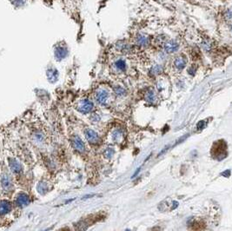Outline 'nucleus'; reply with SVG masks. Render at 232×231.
<instances>
[{
  "label": "nucleus",
  "mask_w": 232,
  "mask_h": 231,
  "mask_svg": "<svg viewBox=\"0 0 232 231\" xmlns=\"http://www.w3.org/2000/svg\"><path fill=\"white\" fill-rule=\"evenodd\" d=\"M144 99H145L147 102H149V103H154L155 95L154 93H153V91H148L147 93L145 94V96H144Z\"/></svg>",
  "instance_id": "nucleus-16"
},
{
  "label": "nucleus",
  "mask_w": 232,
  "mask_h": 231,
  "mask_svg": "<svg viewBox=\"0 0 232 231\" xmlns=\"http://www.w3.org/2000/svg\"><path fill=\"white\" fill-rule=\"evenodd\" d=\"M122 137H123V133L120 130H116L113 133V140L117 142V143H118L119 141L122 140Z\"/></svg>",
  "instance_id": "nucleus-17"
},
{
  "label": "nucleus",
  "mask_w": 232,
  "mask_h": 231,
  "mask_svg": "<svg viewBox=\"0 0 232 231\" xmlns=\"http://www.w3.org/2000/svg\"><path fill=\"white\" fill-rule=\"evenodd\" d=\"M105 155L106 157H108V158H111L113 155H114V150H113L111 148H109V149H107V150L105 151Z\"/></svg>",
  "instance_id": "nucleus-19"
},
{
  "label": "nucleus",
  "mask_w": 232,
  "mask_h": 231,
  "mask_svg": "<svg viewBox=\"0 0 232 231\" xmlns=\"http://www.w3.org/2000/svg\"><path fill=\"white\" fill-rule=\"evenodd\" d=\"M116 69L119 71H124L126 70V63L124 59H118L114 63Z\"/></svg>",
  "instance_id": "nucleus-13"
},
{
  "label": "nucleus",
  "mask_w": 232,
  "mask_h": 231,
  "mask_svg": "<svg viewBox=\"0 0 232 231\" xmlns=\"http://www.w3.org/2000/svg\"><path fill=\"white\" fill-rule=\"evenodd\" d=\"M178 48H179V44L174 40H169L164 43V50L168 53H174L178 50Z\"/></svg>",
  "instance_id": "nucleus-5"
},
{
  "label": "nucleus",
  "mask_w": 232,
  "mask_h": 231,
  "mask_svg": "<svg viewBox=\"0 0 232 231\" xmlns=\"http://www.w3.org/2000/svg\"><path fill=\"white\" fill-rule=\"evenodd\" d=\"M205 125H206V124H205V122H204V121H200L197 125V130H203L204 127H205Z\"/></svg>",
  "instance_id": "nucleus-20"
},
{
  "label": "nucleus",
  "mask_w": 232,
  "mask_h": 231,
  "mask_svg": "<svg viewBox=\"0 0 232 231\" xmlns=\"http://www.w3.org/2000/svg\"><path fill=\"white\" fill-rule=\"evenodd\" d=\"M227 145L224 141H218L212 148V154L218 160H222L226 156Z\"/></svg>",
  "instance_id": "nucleus-1"
},
{
  "label": "nucleus",
  "mask_w": 232,
  "mask_h": 231,
  "mask_svg": "<svg viewBox=\"0 0 232 231\" xmlns=\"http://www.w3.org/2000/svg\"><path fill=\"white\" fill-rule=\"evenodd\" d=\"M140 169H141V168H137V171H136V172L134 173V175H132V178H134V177H136L137 175H138V173L140 172Z\"/></svg>",
  "instance_id": "nucleus-22"
},
{
  "label": "nucleus",
  "mask_w": 232,
  "mask_h": 231,
  "mask_svg": "<svg viewBox=\"0 0 232 231\" xmlns=\"http://www.w3.org/2000/svg\"><path fill=\"white\" fill-rule=\"evenodd\" d=\"M163 70V68L162 65L160 64H156V65H154L151 69H150V74L151 75H154V76H157L159 74H161Z\"/></svg>",
  "instance_id": "nucleus-14"
},
{
  "label": "nucleus",
  "mask_w": 232,
  "mask_h": 231,
  "mask_svg": "<svg viewBox=\"0 0 232 231\" xmlns=\"http://www.w3.org/2000/svg\"><path fill=\"white\" fill-rule=\"evenodd\" d=\"M16 204L18 206V207H25L26 205L29 204V196L24 194V193H22V194H19L17 199H16Z\"/></svg>",
  "instance_id": "nucleus-6"
},
{
  "label": "nucleus",
  "mask_w": 232,
  "mask_h": 231,
  "mask_svg": "<svg viewBox=\"0 0 232 231\" xmlns=\"http://www.w3.org/2000/svg\"><path fill=\"white\" fill-rule=\"evenodd\" d=\"M11 210V203L8 201H1L0 202V216H5Z\"/></svg>",
  "instance_id": "nucleus-7"
},
{
  "label": "nucleus",
  "mask_w": 232,
  "mask_h": 231,
  "mask_svg": "<svg viewBox=\"0 0 232 231\" xmlns=\"http://www.w3.org/2000/svg\"><path fill=\"white\" fill-rule=\"evenodd\" d=\"M196 70H196V68H195V69H192V68H191V69L189 70V72H190V74L191 73L192 75H194V74H195V72H196Z\"/></svg>",
  "instance_id": "nucleus-23"
},
{
  "label": "nucleus",
  "mask_w": 232,
  "mask_h": 231,
  "mask_svg": "<svg viewBox=\"0 0 232 231\" xmlns=\"http://www.w3.org/2000/svg\"><path fill=\"white\" fill-rule=\"evenodd\" d=\"M187 64V59L186 57L183 56H179L176 57L174 61V65L176 67L177 70H181L184 69V67L186 66Z\"/></svg>",
  "instance_id": "nucleus-8"
},
{
  "label": "nucleus",
  "mask_w": 232,
  "mask_h": 231,
  "mask_svg": "<svg viewBox=\"0 0 232 231\" xmlns=\"http://www.w3.org/2000/svg\"><path fill=\"white\" fill-rule=\"evenodd\" d=\"M223 175H225L226 177H228V176H230V170H227L226 172H224L223 174H222Z\"/></svg>",
  "instance_id": "nucleus-21"
},
{
  "label": "nucleus",
  "mask_w": 232,
  "mask_h": 231,
  "mask_svg": "<svg viewBox=\"0 0 232 231\" xmlns=\"http://www.w3.org/2000/svg\"><path fill=\"white\" fill-rule=\"evenodd\" d=\"M94 105L92 104L91 101L85 99V100H82L78 105H77V111L83 114H86V113H90L93 110Z\"/></svg>",
  "instance_id": "nucleus-2"
},
{
  "label": "nucleus",
  "mask_w": 232,
  "mask_h": 231,
  "mask_svg": "<svg viewBox=\"0 0 232 231\" xmlns=\"http://www.w3.org/2000/svg\"><path fill=\"white\" fill-rule=\"evenodd\" d=\"M66 54H67V50L63 49V47L57 48V49L56 50V51H55V56L59 57V58H63V57H64Z\"/></svg>",
  "instance_id": "nucleus-15"
},
{
  "label": "nucleus",
  "mask_w": 232,
  "mask_h": 231,
  "mask_svg": "<svg viewBox=\"0 0 232 231\" xmlns=\"http://www.w3.org/2000/svg\"><path fill=\"white\" fill-rule=\"evenodd\" d=\"M137 43L139 45V46H146L148 43H149V37L147 36L143 35V34H140L137 37Z\"/></svg>",
  "instance_id": "nucleus-12"
},
{
  "label": "nucleus",
  "mask_w": 232,
  "mask_h": 231,
  "mask_svg": "<svg viewBox=\"0 0 232 231\" xmlns=\"http://www.w3.org/2000/svg\"><path fill=\"white\" fill-rule=\"evenodd\" d=\"M1 185L2 188L5 189V191L10 190V189L11 188L12 184H11V181L10 179V177L7 175H4L1 178Z\"/></svg>",
  "instance_id": "nucleus-9"
},
{
  "label": "nucleus",
  "mask_w": 232,
  "mask_h": 231,
  "mask_svg": "<svg viewBox=\"0 0 232 231\" xmlns=\"http://www.w3.org/2000/svg\"><path fill=\"white\" fill-rule=\"evenodd\" d=\"M96 98H97V101L98 102L99 104H105V102L107 101V98H108V92L104 90L102 91H99L97 95H96Z\"/></svg>",
  "instance_id": "nucleus-10"
},
{
  "label": "nucleus",
  "mask_w": 232,
  "mask_h": 231,
  "mask_svg": "<svg viewBox=\"0 0 232 231\" xmlns=\"http://www.w3.org/2000/svg\"><path fill=\"white\" fill-rule=\"evenodd\" d=\"M86 139L92 143H98L99 142V136L96 131L91 129H87L85 130Z\"/></svg>",
  "instance_id": "nucleus-4"
},
{
  "label": "nucleus",
  "mask_w": 232,
  "mask_h": 231,
  "mask_svg": "<svg viewBox=\"0 0 232 231\" xmlns=\"http://www.w3.org/2000/svg\"><path fill=\"white\" fill-rule=\"evenodd\" d=\"M10 162H9V164H10V168L11 169L16 173V174H18V173H20L22 170V167L21 165L19 164V162H18L17 161H15L14 159H10Z\"/></svg>",
  "instance_id": "nucleus-11"
},
{
  "label": "nucleus",
  "mask_w": 232,
  "mask_h": 231,
  "mask_svg": "<svg viewBox=\"0 0 232 231\" xmlns=\"http://www.w3.org/2000/svg\"><path fill=\"white\" fill-rule=\"evenodd\" d=\"M70 141H71L72 147L74 148L76 150L79 151V152L85 151V143H84V142L82 141V139H81L78 136H73L70 138Z\"/></svg>",
  "instance_id": "nucleus-3"
},
{
  "label": "nucleus",
  "mask_w": 232,
  "mask_h": 231,
  "mask_svg": "<svg viewBox=\"0 0 232 231\" xmlns=\"http://www.w3.org/2000/svg\"><path fill=\"white\" fill-rule=\"evenodd\" d=\"M115 93H116V95H118L119 97H122V96H124L126 94V91H125V90L124 88L118 86V87L115 88Z\"/></svg>",
  "instance_id": "nucleus-18"
},
{
  "label": "nucleus",
  "mask_w": 232,
  "mask_h": 231,
  "mask_svg": "<svg viewBox=\"0 0 232 231\" xmlns=\"http://www.w3.org/2000/svg\"><path fill=\"white\" fill-rule=\"evenodd\" d=\"M231 31H232V26H231Z\"/></svg>",
  "instance_id": "nucleus-24"
}]
</instances>
